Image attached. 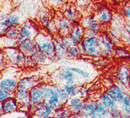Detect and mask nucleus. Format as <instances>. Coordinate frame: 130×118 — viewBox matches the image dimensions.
Listing matches in <instances>:
<instances>
[{"label": "nucleus", "instance_id": "obj_1", "mask_svg": "<svg viewBox=\"0 0 130 118\" xmlns=\"http://www.w3.org/2000/svg\"><path fill=\"white\" fill-rule=\"evenodd\" d=\"M80 53L82 55H86L93 58H100L103 55L100 49L97 37H87L85 36L78 45Z\"/></svg>", "mask_w": 130, "mask_h": 118}, {"label": "nucleus", "instance_id": "obj_2", "mask_svg": "<svg viewBox=\"0 0 130 118\" xmlns=\"http://www.w3.org/2000/svg\"><path fill=\"white\" fill-rule=\"evenodd\" d=\"M36 46L39 52L48 55L52 60L55 59V50L53 44V37L46 32H39L35 39Z\"/></svg>", "mask_w": 130, "mask_h": 118}, {"label": "nucleus", "instance_id": "obj_3", "mask_svg": "<svg viewBox=\"0 0 130 118\" xmlns=\"http://www.w3.org/2000/svg\"><path fill=\"white\" fill-rule=\"evenodd\" d=\"M45 86V99L44 102L54 110L60 109L63 105L60 102L59 94L57 89V84H44Z\"/></svg>", "mask_w": 130, "mask_h": 118}, {"label": "nucleus", "instance_id": "obj_4", "mask_svg": "<svg viewBox=\"0 0 130 118\" xmlns=\"http://www.w3.org/2000/svg\"><path fill=\"white\" fill-rule=\"evenodd\" d=\"M39 33V27L32 21H25L20 27V33L18 35L17 40L21 43L25 40H35Z\"/></svg>", "mask_w": 130, "mask_h": 118}, {"label": "nucleus", "instance_id": "obj_5", "mask_svg": "<svg viewBox=\"0 0 130 118\" xmlns=\"http://www.w3.org/2000/svg\"><path fill=\"white\" fill-rule=\"evenodd\" d=\"M116 80L118 83L122 85L124 88L129 89L130 82V67L128 65L122 64L120 65L116 71Z\"/></svg>", "mask_w": 130, "mask_h": 118}, {"label": "nucleus", "instance_id": "obj_6", "mask_svg": "<svg viewBox=\"0 0 130 118\" xmlns=\"http://www.w3.org/2000/svg\"><path fill=\"white\" fill-rule=\"evenodd\" d=\"M29 110L31 112L33 115L39 117H44V118L54 116L56 112V110L50 107L48 105H46L45 102H42L31 106Z\"/></svg>", "mask_w": 130, "mask_h": 118}, {"label": "nucleus", "instance_id": "obj_7", "mask_svg": "<svg viewBox=\"0 0 130 118\" xmlns=\"http://www.w3.org/2000/svg\"><path fill=\"white\" fill-rule=\"evenodd\" d=\"M45 99V86L38 84L30 90V108L33 106L44 102Z\"/></svg>", "mask_w": 130, "mask_h": 118}, {"label": "nucleus", "instance_id": "obj_8", "mask_svg": "<svg viewBox=\"0 0 130 118\" xmlns=\"http://www.w3.org/2000/svg\"><path fill=\"white\" fill-rule=\"evenodd\" d=\"M100 49L104 56L110 57L114 51V43L110 41L109 37L104 33H100L97 36Z\"/></svg>", "mask_w": 130, "mask_h": 118}, {"label": "nucleus", "instance_id": "obj_9", "mask_svg": "<svg viewBox=\"0 0 130 118\" xmlns=\"http://www.w3.org/2000/svg\"><path fill=\"white\" fill-rule=\"evenodd\" d=\"M18 49L22 53L26 54L27 56L29 57H33L39 51L36 46L35 40H30V39L23 40L21 43H19Z\"/></svg>", "mask_w": 130, "mask_h": 118}, {"label": "nucleus", "instance_id": "obj_10", "mask_svg": "<svg viewBox=\"0 0 130 118\" xmlns=\"http://www.w3.org/2000/svg\"><path fill=\"white\" fill-rule=\"evenodd\" d=\"M107 93L112 97L115 100L117 105L120 106L122 104L123 98L126 92L124 87L118 84H113L112 86H110L107 90Z\"/></svg>", "mask_w": 130, "mask_h": 118}, {"label": "nucleus", "instance_id": "obj_11", "mask_svg": "<svg viewBox=\"0 0 130 118\" xmlns=\"http://www.w3.org/2000/svg\"><path fill=\"white\" fill-rule=\"evenodd\" d=\"M56 21H57L59 35H60L61 36H66L70 35L73 21L67 19L66 17H63V15L62 17H58L56 19Z\"/></svg>", "mask_w": 130, "mask_h": 118}, {"label": "nucleus", "instance_id": "obj_12", "mask_svg": "<svg viewBox=\"0 0 130 118\" xmlns=\"http://www.w3.org/2000/svg\"><path fill=\"white\" fill-rule=\"evenodd\" d=\"M53 44L55 50V59L60 60L65 58L67 47L64 46L62 42V36L60 35L54 36L53 37Z\"/></svg>", "mask_w": 130, "mask_h": 118}, {"label": "nucleus", "instance_id": "obj_13", "mask_svg": "<svg viewBox=\"0 0 130 118\" xmlns=\"http://www.w3.org/2000/svg\"><path fill=\"white\" fill-rule=\"evenodd\" d=\"M84 104L85 102L82 100L81 96L80 97L74 96V97H70L66 106L70 108L72 114H78L82 113Z\"/></svg>", "mask_w": 130, "mask_h": 118}, {"label": "nucleus", "instance_id": "obj_14", "mask_svg": "<svg viewBox=\"0 0 130 118\" xmlns=\"http://www.w3.org/2000/svg\"><path fill=\"white\" fill-rule=\"evenodd\" d=\"M96 19L101 24H107L112 21V13L107 8H103L98 10V12L94 15Z\"/></svg>", "mask_w": 130, "mask_h": 118}, {"label": "nucleus", "instance_id": "obj_15", "mask_svg": "<svg viewBox=\"0 0 130 118\" xmlns=\"http://www.w3.org/2000/svg\"><path fill=\"white\" fill-rule=\"evenodd\" d=\"M81 24L83 26L85 29H94L97 31H100L101 24L96 19V17H86L81 20Z\"/></svg>", "mask_w": 130, "mask_h": 118}, {"label": "nucleus", "instance_id": "obj_16", "mask_svg": "<svg viewBox=\"0 0 130 118\" xmlns=\"http://www.w3.org/2000/svg\"><path fill=\"white\" fill-rule=\"evenodd\" d=\"M20 108V104L18 102L17 99L14 97L6 99L3 102V109L4 113H10Z\"/></svg>", "mask_w": 130, "mask_h": 118}, {"label": "nucleus", "instance_id": "obj_17", "mask_svg": "<svg viewBox=\"0 0 130 118\" xmlns=\"http://www.w3.org/2000/svg\"><path fill=\"white\" fill-rule=\"evenodd\" d=\"M70 35L72 36L74 39L78 40V42H81L82 39L85 37V29L83 28L82 24H75V21H73L70 32Z\"/></svg>", "mask_w": 130, "mask_h": 118}, {"label": "nucleus", "instance_id": "obj_18", "mask_svg": "<svg viewBox=\"0 0 130 118\" xmlns=\"http://www.w3.org/2000/svg\"><path fill=\"white\" fill-rule=\"evenodd\" d=\"M96 104L97 102L95 101H89L85 102L84 107L82 110V115L84 117H92L95 118L96 113Z\"/></svg>", "mask_w": 130, "mask_h": 118}, {"label": "nucleus", "instance_id": "obj_19", "mask_svg": "<svg viewBox=\"0 0 130 118\" xmlns=\"http://www.w3.org/2000/svg\"><path fill=\"white\" fill-rule=\"evenodd\" d=\"M18 86V82L14 79H4L0 82V88L5 91L13 92Z\"/></svg>", "mask_w": 130, "mask_h": 118}, {"label": "nucleus", "instance_id": "obj_20", "mask_svg": "<svg viewBox=\"0 0 130 118\" xmlns=\"http://www.w3.org/2000/svg\"><path fill=\"white\" fill-rule=\"evenodd\" d=\"M63 17L71 21H75L78 17V12L75 6L71 5H67L66 8L63 9Z\"/></svg>", "mask_w": 130, "mask_h": 118}, {"label": "nucleus", "instance_id": "obj_21", "mask_svg": "<svg viewBox=\"0 0 130 118\" xmlns=\"http://www.w3.org/2000/svg\"><path fill=\"white\" fill-rule=\"evenodd\" d=\"M39 84V81L35 77H26L21 79L18 82V87H21L26 89H28L29 90Z\"/></svg>", "mask_w": 130, "mask_h": 118}, {"label": "nucleus", "instance_id": "obj_22", "mask_svg": "<svg viewBox=\"0 0 130 118\" xmlns=\"http://www.w3.org/2000/svg\"><path fill=\"white\" fill-rule=\"evenodd\" d=\"M120 108L122 111L121 117H130V95L127 92L124 96L122 104L120 106Z\"/></svg>", "mask_w": 130, "mask_h": 118}, {"label": "nucleus", "instance_id": "obj_23", "mask_svg": "<svg viewBox=\"0 0 130 118\" xmlns=\"http://www.w3.org/2000/svg\"><path fill=\"white\" fill-rule=\"evenodd\" d=\"M19 45L17 39H11L7 36L0 37V47L3 48H9V47H17Z\"/></svg>", "mask_w": 130, "mask_h": 118}, {"label": "nucleus", "instance_id": "obj_24", "mask_svg": "<svg viewBox=\"0 0 130 118\" xmlns=\"http://www.w3.org/2000/svg\"><path fill=\"white\" fill-rule=\"evenodd\" d=\"M99 102L107 109H110L111 107H113V106L117 105L115 99L111 97L110 95H108L107 92L103 94L100 96Z\"/></svg>", "mask_w": 130, "mask_h": 118}, {"label": "nucleus", "instance_id": "obj_25", "mask_svg": "<svg viewBox=\"0 0 130 118\" xmlns=\"http://www.w3.org/2000/svg\"><path fill=\"white\" fill-rule=\"evenodd\" d=\"M107 117H111L109 109L104 106L100 102H97L96 113L95 118H107Z\"/></svg>", "mask_w": 130, "mask_h": 118}, {"label": "nucleus", "instance_id": "obj_26", "mask_svg": "<svg viewBox=\"0 0 130 118\" xmlns=\"http://www.w3.org/2000/svg\"><path fill=\"white\" fill-rule=\"evenodd\" d=\"M72 115V113L70 110V108L67 106H62L59 110H56L54 117L57 118H68L71 117Z\"/></svg>", "mask_w": 130, "mask_h": 118}, {"label": "nucleus", "instance_id": "obj_27", "mask_svg": "<svg viewBox=\"0 0 130 118\" xmlns=\"http://www.w3.org/2000/svg\"><path fill=\"white\" fill-rule=\"evenodd\" d=\"M81 54L78 46H71L68 47L65 54V58L67 59H75L79 57Z\"/></svg>", "mask_w": 130, "mask_h": 118}, {"label": "nucleus", "instance_id": "obj_28", "mask_svg": "<svg viewBox=\"0 0 130 118\" xmlns=\"http://www.w3.org/2000/svg\"><path fill=\"white\" fill-rule=\"evenodd\" d=\"M57 91H58V94H59V98H60L61 104L63 105V106H66L68 100H69V98H70L69 95L68 94V92L66 91V90H65V88L63 86L57 84Z\"/></svg>", "mask_w": 130, "mask_h": 118}, {"label": "nucleus", "instance_id": "obj_29", "mask_svg": "<svg viewBox=\"0 0 130 118\" xmlns=\"http://www.w3.org/2000/svg\"><path fill=\"white\" fill-rule=\"evenodd\" d=\"M20 22V18L16 14H11L10 16H8L4 18V20L3 21V24L4 26H6V28L10 27L11 25H18Z\"/></svg>", "mask_w": 130, "mask_h": 118}, {"label": "nucleus", "instance_id": "obj_30", "mask_svg": "<svg viewBox=\"0 0 130 118\" xmlns=\"http://www.w3.org/2000/svg\"><path fill=\"white\" fill-rule=\"evenodd\" d=\"M19 33H20V28L18 27V25H11L6 29L4 35L11 39H17Z\"/></svg>", "mask_w": 130, "mask_h": 118}, {"label": "nucleus", "instance_id": "obj_31", "mask_svg": "<svg viewBox=\"0 0 130 118\" xmlns=\"http://www.w3.org/2000/svg\"><path fill=\"white\" fill-rule=\"evenodd\" d=\"M32 58L35 59V61H36L37 64H39V65L47 64V63H49L52 61V59L48 55H46V54H42L39 51L35 55H34Z\"/></svg>", "mask_w": 130, "mask_h": 118}, {"label": "nucleus", "instance_id": "obj_32", "mask_svg": "<svg viewBox=\"0 0 130 118\" xmlns=\"http://www.w3.org/2000/svg\"><path fill=\"white\" fill-rule=\"evenodd\" d=\"M68 68L71 71H73L74 72H75V73L78 75L82 80H84L85 81H89L91 79V73H90V72H89L88 71L83 70V69L77 68V67H70V66H68Z\"/></svg>", "mask_w": 130, "mask_h": 118}, {"label": "nucleus", "instance_id": "obj_33", "mask_svg": "<svg viewBox=\"0 0 130 118\" xmlns=\"http://www.w3.org/2000/svg\"><path fill=\"white\" fill-rule=\"evenodd\" d=\"M113 54L118 58L122 59L130 57V52L123 47H116L115 49H114Z\"/></svg>", "mask_w": 130, "mask_h": 118}, {"label": "nucleus", "instance_id": "obj_34", "mask_svg": "<svg viewBox=\"0 0 130 118\" xmlns=\"http://www.w3.org/2000/svg\"><path fill=\"white\" fill-rule=\"evenodd\" d=\"M108 37L110 40V41L112 42L114 44H120L121 40H120V35H119V32L115 30V29H111L109 30L108 32Z\"/></svg>", "mask_w": 130, "mask_h": 118}, {"label": "nucleus", "instance_id": "obj_35", "mask_svg": "<svg viewBox=\"0 0 130 118\" xmlns=\"http://www.w3.org/2000/svg\"><path fill=\"white\" fill-rule=\"evenodd\" d=\"M46 31L50 34H55L58 32V28H57V24L56 20L51 19L50 21L48 23V24L45 26Z\"/></svg>", "mask_w": 130, "mask_h": 118}, {"label": "nucleus", "instance_id": "obj_36", "mask_svg": "<svg viewBox=\"0 0 130 118\" xmlns=\"http://www.w3.org/2000/svg\"><path fill=\"white\" fill-rule=\"evenodd\" d=\"M63 87L65 88V90H66V91L68 92V94L69 95L70 97L76 96L79 93V89H78V87L77 86V84H72V85Z\"/></svg>", "mask_w": 130, "mask_h": 118}, {"label": "nucleus", "instance_id": "obj_37", "mask_svg": "<svg viewBox=\"0 0 130 118\" xmlns=\"http://www.w3.org/2000/svg\"><path fill=\"white\" fill-rule=\"evenodd\" d=\"M109 111H110V116L114 118H119L122 116V110H121L120 106H118V105L109 109Z\"/></svg>", "mask_w": 130, "mask_h": 118}, {"label": "nucleus", "instance_id": "obj_38", "mask_svg": "<svg viewBox=\"0 0 130 118\" xmlns=\"http://www.w3.org/2000/svg\"><path fill=\"white\" fill-rule=\"evenodd\" d=\"M14 97L13 95V92H8L5 91L3 89L0 88V103H3L4 101H6V99Z\"/></svg>", "mask_w": 130, "mask_h": 118}, {"label": "nucleus", "instance_id": "obj_39", "mask_svg": "<svg viewBox=\"0 0 130 118\" xmlns=\"http://www.w3.org/2000/svg\"><path fill=\"white\" fill-rule=\"evenodd\" d=\"M100 33V32L97 30L89 29H85V36H87V37H97Z\"/></svg>", "mask_w": 130, "mask_h": 118}, {"label": "nucleus", "instance_id": "obj_40", "mask_svg": "<svg viewBox=\"0 0 130 118\" xmlns=\"http://www.w3.org/2000/svg\"><path fill=\"white\" fill-rule=\"evenodd\" d=\"M75 2L78 8H86L89 3V0H75Z\"/></svg>", "mask_w": 130, "mask_h": 118}, {"label": "nucleus", "instance_id": "obj_41", "mask_svg": "<svg viewBox=\"0 0 130 118\" xmlns=\"http://www.w3.org/2000/svg\"><path fill=\"white\" fill-rule=\"evenodd\" d=\"M50 20H51V18L50 17L49 14H44V15L41 17V23H42V24L44 27H45L46 25L48 24V23L50 21Z\"/></svg>", "mask_w": 130, "mask_h": 118}, {"label": "nucleus", "instance_id": "obj_42", "mask_svg": "<svg viewBox=\"0 0 130 118\" xmlns=\"http://www.w3.org/2000/svg\"><path fill=\"white\" fill-rule=\"evenodd\" d=\"M122 14H123V16L126 18H128L130 17V6H127L125 7H124L123 10H122Z\"/></svg>", "mask_w": 130, "mask_h": 118}, {"label": "nucleus", "instance_id": "obj_43", "mask_svg": "<svg viewBox=\"0 0 130 118\" xmlns=\"http://www.w3.org/2000/svg\"><path fill=\"white\" fill-rule=\"evenodd\" d=\"M4 64H5V58H4L3 51L0 50V69H2L4 67Z\"/></svg>", "mask_w": 130, "mask_h": 118}, {"label": "nucleus", "instance_id": "obj_44", "mask_svg": "<svg viewBox=\"0 0 130 118\" xmlns=\"http://www.w3.org/2000/svg\"><path fill=\"white\" fill-rule=\"evenodd\" d=\"M6 27L3 25V21L0 20V35H5V32H6Z\"/></svg>", "mask_w": 130, "mask_h": 118}, {"label": "nucleus", "instance_id": "obj_45", "mask_svg": "<svg viewBox=\"0 0 130 118\" xmlns=\"http://www.w3.org/2000/svg\"><path fill=\"white\" fill-rule=\"evenodd\" d=\"M4 114V111L3 109V103H0V115Z\"/></svg>", "mask_w": 130, "mask_h": 118}, {"label": "nucleus", "instance_id": "obj_46", "mask_svg": "<svg viewBox=\"0 0 130 118\" xmlns=\"http://www.w3.org/2000/svg\"><path fill=\"white\" fill-rule=\"evenodd\" d=\"M128 23H129V24H130V17H129V18H128Z\"/></svg>", "mask_w": 130, "mask_h": 118}, {"label": "nucleus", "instance_id": "obj_47", "mask_svg": "<svg viewBox=\"0 0 130 118\" xmlns=\"http://www.w3.org/2000/svg\"><path fill=\"white\" fill-rule=\"evenodd\" d=\"M129 89H130V82H129Z\"/></svg>", "mask_w": 130, "mask_h": 118}]
</instances>
